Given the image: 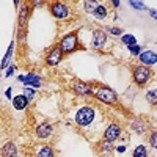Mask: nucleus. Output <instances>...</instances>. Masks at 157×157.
Listing matches in <instances>:
<instances>
[{
	"mask_svg": "<svg viewBox=\"0 0 157 157\" xmlns=\"http://www.w3.org/2000/svg\"><path fill=\"white\" fill-rule=\"evenodd\" d=\"M19 80H22L25 85H35V86H39L41 85V78L38 75H33V74H29V75H21Z\"/></svg>",
	"mask_w": 157,
	"mask_h": 157,
	"instance_id": "8",
	"label": "nucleus"
},
{
	"mask_svg": "<svg viewBox=\"0 0 157 157\" xmlns=\"http://www.w3.org/2000/svg\"><path fill=\"white\" fill-rule=\"evenodd\" d=\"M104 44H105V33H104L102 30H94V33H93V47L101 49V47H104Z\"/></svg>",
	"mask_w": 157,
	"mask_h": 157,
	"instance_id": "7",
	"label": "nucleus"
},
{
	"mask_svg": "<svg viewBox=\"0 0 157 157\" xmlns=\"http://www.w3.org/2000/svg\"><path fill=\"white\" fill-rule=\"evenodd\" d=\"M155 143H157V134L155 132H152V137H151V145L155 148Z\"/></svg>",
	"mask_w": 157,
	"mask_h": 157,
	"instance_id": "27",
	"label": "nucleus"
},
{
	"mask_svg": "<svg viewBox=\"0 0 157 157\" xmlns=\"http://www.w3.org/2000/svg\"><path fill=\"white\" fill-rule=\"evenodd\" d=\"M13 71H14V66H11V68H10V71L6 72V75H11V74H13Z\"/></svg>",
	"mask_w": 157,
	"mask_h": 157,
	"instance_id": "29",
	"label": "nucleus"
},
{
	"mask_svg": "<svg viewBox=\"0 0 157 157\" xmlns=\"http://www.w3.org/2000/svg\"><path fill=\"white\" fill-rule=\"evenodd\" d=\"M36 134H38L39 138H47V137H50V134H52V126H50L49 123H44V124H41V126H38Z\"/></svg>",
	"mask_w": 157,
	"mask_h": 157,
	"instance_id": "9",
	"label": "nucleus"
},
{
	"mask_svg": "<svg viewBox=\"0 0 157 157\" xmlns=\"http://www.w3.org/2000/svg\"><path fill=\"white\" fill-rule=\"evenodd\" d=\"M61 60V50L60 49H55V50H52L49 57H47V63L52 64V66H55V64H58Z\"/></svg>",
	"mask_w": 157,
	"mask_h": 157,
	"instance_id": "13",
	"label": "nucleus"
},
{
	"mask_svg": "<svg viewBox=\"0 0 157 157\" xmlns=\"http://www.w3.org/2000/svg\"><path fill=\"white\" fill-rule=\"evenodd\" d=\"M11 52H13V44L10 46V49H8V52H6V55H5V58H3V61H2V69L8 64V61H10V57H11Z\"/></svg>",
	"mask_w": 157,
	"mask_h": 157,
	"instance_id": "21",
	"label": "nucleus"
},
{
	"mask_svg": "<svg viewBox=\"0 0 157 157\" xmlns=\"http://www.w3.org/2000/svg\"><path fill=\"white\" fill-rule=\"evenodd\" d=\"M83 5H85V10H86L88 13H93V11L96 10V6H98L99 3H98V2H85Z\"/></svg>",
	"mask_w": 157,
	"mask_h": 157,
	"instance_id": "20",
	"label": "nucleus"
},
{
	"mask_svg": "<svg viewBox=\"0 0 157 157\" xmlns=\"http://www.w3.org/2000/svg\"><path fill=\"white\" fill-rule=\"evenodd\" d=\"M109 32H110L112 35H121V32H123V30H121V29H118V27H110V29H109Z\"/></svg>",
	"mask_w": 157,
	"mask_h": 157,
	"instance_id": "25",
	"label": "nucleus"
},
{
	"mask_svg": "<svg viewBox=\"0 0 157 157\" xmlns=\"http://www.w3.org/2000/svg\"><path fill=\"white\" fill-rule=\"evenodd\" d=\"M27 104H29V99L24 94H19V96H16L14 99H13V105H14V109H17V110H24L25 107H27Z\"/></svg>",
	"mask_w": 157,
	"mask_h": 157,
	"instance_id": "12",
	"label": "nucleus"
},
{
	"mask_svg": "<svg viewBox=\"0 0 157 157\" xmlns=\"http://www.w3.org/2000/svg\"><path fill=\"white\" fill-rule=\"evenodd\" d=\"M140 61L145 63V64H155L157 58H155V54H154V52L146 50V52H143V54L140 55Z\"/></svg>",
	"mask_w": 157,
	"mask_h": 157,
	"instance_id": "11",
	"label": "nucleus"
},
{
	"mask_svg": "<svg viewBox=\"0 0 157 157\" xmlns=\"http://www.w3.org/2000/svg\"><path fill=\"white\" fill-rule=\"evenodd\" d=\"M35 96V91L33 90H25V98H27V99H32Z\"/></svg>",
	"mask_w": 157,
	"mask_h": 157,
	"instance_id": "26",
	"label": "nucleus"
},
{
	"mask_svg": "<svg viewBox=\"0 0 157 157\" xmlns=\"http://www.w3.org/2000/svg\"><path fill=\"white\" fill-rule=\"evenodd\" d=\"M74 88H75V93H77V94H82V96H88V94H91V88H90L88 85L82 83V82H77Z\"/></svg>",
	"mask_w": 157,
	"mask_h": 157,
	"instance_id": "14",
	"label": "nucleus"
},
{
	"mask_svg": "<svg viewBox=\"0 0 157 157\" xmlns=\"http://www.w3.org/2000/svg\"><path fill=\"white\" fill-rule=\"evenodd\" d=\"M16 146L13 145V143H6V145L0 149V154H2V157H16Z\"/></svg>",
	"mask_w": 157,
	"mask_h": 157,
	"instance_id": "10",
	"label": "nucleus"
},
{
	"mask_svg": "<svg viewBox=\"0 0 157 157\" xmlns=\"http://www.w3.org/2000/svg\"><path fill=\"white\" fill-rule=\"evenodd\" d=\"M94 120V110L91 107H82L75 113V123L80 126H88Z\"/></svg>",
	"mask_w": 157,
	"mask_h": 157,
	"instance_id": "1",
	"label": "nucleus"
},
{
	"mask_svg": "<svg viewBox=\"0 0 157 157\" xmlns=\"http://www.w3.org/2000/svg\"><path fill=\"white\" fill-rule=\"evenodd\" d=\"M50 11H52V14H54L57 19H64L68 16V8L64 3H54L50 6Z\"/></svg>",
	"mask_w": 157,
	"mask_h": 157,
	"instance_id": "5",
	"label": "nucleus"
},
{
	"mask_svg": "<svg viewBox=\"0 0 157 157\" xmlns=\"http://www.w3.org/2000/svg\"><path fill=\"white\" fill-rule=\"evenodd\" d=\"M155 93H157L155 90H152V91H148V101H149L151 104H155Z\"/></svg>",
	"mask_w": 157,
	"mask_h": 157,
	"instance_id": "22",
	"label": "nucleus"
},
{
	"mask_svg": "<svg viewBox=\"0 0 157 157\" xmlns=\"http://www.w3.org/2000/svg\"><path fill=\"white\" fill-rule=\"evenodd\" d=\"M112 143L113 141H102V143H99V145H101V149L104 151V152H110L112 149H113V145H112Z\"/></svg>",
	"mask_w": 157,
	"mask_h": 157,
	"instance_id": "19",
	"label": "nucleus"
},
{
	"mask_svg": "<svg viewBox=\"0 0 157 157\" xmlns=\"http://www.w3.org/2000/svg\"><path fill=\"white\" fill-rule=\"evenodd\" d=\"M134 157H148L146 148H145V146H138V148H135V151H134Z\"/></svg>",
	"mask_w": 157,
	"mask_h": 157,
	"instance_id": "17",
	"label": "nucleus"
},
{
	"mask_svg": "<svg viewBox=\"0 0 157 157\" xmlns=\"http://www.w3.org/2000/svg\"><path fill=\"white\" fill-rule=\"evenodd\" d=\"M116 151H118V152H124V151H126V146H118Z\"/></svg>",
	"mask_w": 157,
	"mask_h": 157,
	"instance_id": "28",
	"label": "nucleus"
},
{
	"mask_svg": "<svg viewBox=\"0 0 157 157\" xmlns=\"http://www.w3.org/2000/svg\"><path fill=\"white\" fill-rule=\"evenodd\" d=\"M129 50L132 52L134 55H138V52H140V46H138V44H134V46H129Z\"/></svg>",
	"mask_w": 157,
	"mask_h": 157,
	"instance_id": "23",
	"label": "nucleus"
},
{
	"mask_svg": "<svg viewBox=\"0 0 157 157\" xmlns=\"http://www.w3.org/2000/svg\"><path fill=\"white\" fill-rule=\"evenodd\" d=\"M77 43H78V39H77V35H75V33L66 35V36L61 39V43H60L61 54H63V52H64V54H68V52L75 50V49H77Z\"/></svg>",
	"mask_w": 157,
	"mask_h": 157,
	"instance_id": "2",
	"label": "nucleus"
},
{
	"mask_svg": "<svg viewBox=\"0 0 157 157\" xmlns=\"http://www.w3.org/2000/svg\"><path fill=\"white\" fill-rule=\"evenodd\" d=\"M120 135H121V129H120L118 124H110L105 130V134H104V137H105L107 141H115Z\"/></svg>",
	"mask_w": 157,
	"mask_h": 157,
	"instance_id": "6",
	"label": "nucleus"
},
{
	"mask_svg": "<svg viewBox=\"0 0 157 157\" xmlns=\"http://www.w3.org/2000/svg\"><path fill=\"white\" fill-rule=\"evenodd\" d=\"M151 77V71L146 66H138L134 69V80L137 85H145Z\"/></svg>",
	"mask_w": 157,
	"mask_h": 157,
	"instance_id": "3",
	"label": "nucleus"
},
{
	"mask_svg": "<svg viewBox=\"0 0 157 157\" xmlns=\"http://www.w3.org/2000/svg\"><path fill=\"white\" fill-rule=\"evenodd\" d=\"M96 96L98 99L104 101V102H107V104H112L116 101V94H115V91H112L110 88H99L96 91Z\"/></svg>",
	"mask_w": 157,
	"mask_h": 157,
	"instance_id": "4",
	"label": "nucleus"
},
{
	"mask_svg": "<svg viewBox=\"0 0 157 157\" xmlns=\"http://www.w3.org/2000/svg\"><path fill=\"white\" fill-rule=\"evenodd\" d=\"M121 39H123V43H124V44H127V47H129V46H134V44H137L135 38H134L132 35H124Z\"/></svg>",
	"mask_w": 157,
	"mask_h": 157,
	"instance_id": "18",
	"label": "nucleus"
},
{
	"mask_svg": "<svg viewBox=\"0 0 157 157\" xmlns=\"http://www.w3.org/2000/svg\"><path fill=\"white\" fill-rule=\"evenodd\" d=\"M38 157H54V151L49 146H41L38 151Z\"/></svg>",
	"mask_w": 157,
	"mask_h": 157,
	"instance_id": "16",
	"label": "nucleus"
},
{
	"mask_svg": "<svg viewBox=\"0 0 157 157\" xmlns=\"http://www.w3.org/2000/svg\"><path fill=\"white\" fill-rule=\"evenodd\" d=\"M130 5H132L134 8H137V10H145V5H143L141 2H130Z\"/></svg>",
	"mask_w": 157,
	"mask_h": 157,
	"instance_id": "24",
	"label": "nucleus"
},
{
	"mask_svg": "<svg viewBox=\"0 0 157 157\" xmlns=\"http://www.w3.org/2000/svg\"><path fill=\"white\" fill-rule=\"evenodd\" d=\"M93 13H94L96 19H101V21L105 19V16H107V10H105V6H104V5H98Z\"/></svg>",
	"mask_w": 157,
	"mask_h": 157,
	"instance_id": "15",
	"label": "nucleus"
}]
</instances>
